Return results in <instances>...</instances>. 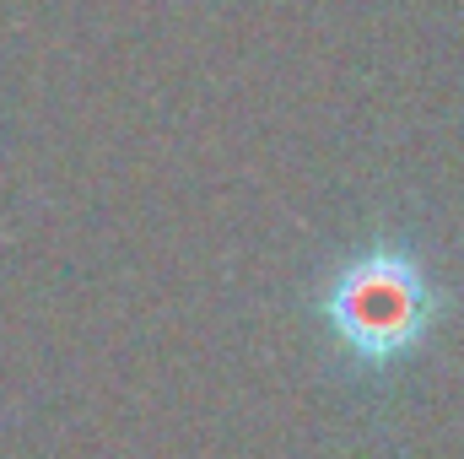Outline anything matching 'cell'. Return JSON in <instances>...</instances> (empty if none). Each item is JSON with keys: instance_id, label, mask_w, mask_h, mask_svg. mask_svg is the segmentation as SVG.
I'll return each mask as SVG.
<instances>
[{"instance_id": "obj_1", "label": "cell", "mask_w": 464, "mask_h": 459, "mask_svg": "<svg viewBox=\"0 0 464 459\" xmlns=\"http://www.w3.org/2000/svg\"><path fill=\"white\" fill-rule=\"evenodd\" d=\"M432 287L421 276V265L411 254L378 249L367 259H356L346 276L330 287V330L356 362H394L411 356L416 341L432 330Z\"/></svg>"}]
</instances>
